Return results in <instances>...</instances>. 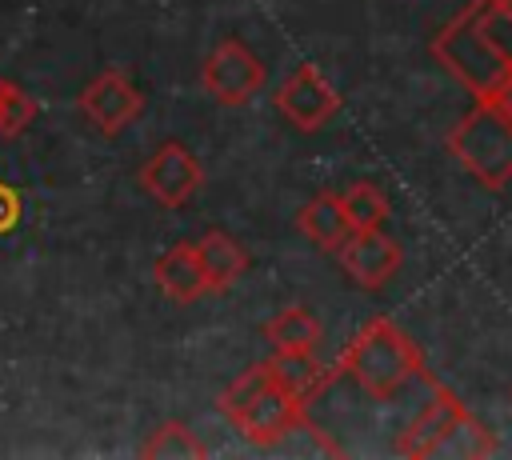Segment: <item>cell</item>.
<instances>
[{
  "label": "cell",
  "mask_w": 512,
  "mask_h": 460,
  "mask_svg": "<svg viewBox=\"0 0 512 460\" xmlns=\"http://www.w3.org/2000/svg\"><path fill=\"white\" fill-rule=\"evenodd\" d=\"M296 224H300V232H304L316 248H324V252H340V244L356 232L352 220H348V212H344V200H340L336 192L312 196V200L300 208Z\"/></svg>",
  "instance_id": "4fadbf2b"
},
{
  "label": "cell",
  "mask_w": 512,
  "mask_h": 460,
  "mask_svg": "<svg viewBox=\"0 0 512 460\" xmlns=\"http://www.w3.org/2000/svg\"><path fill=\"white\" fill-rule=\"evenodd\" d=\"M20 216H24V200H20V192H16L12 184L0 180V236H8V232L20 224Z\"/></svg>",
  "instance_id": "d6986e66"
},
{
  "label": "cell",
  "mask_w": 512,
  "mask_h": 460,
  "mask_svg": "<svg viewBox=\"0 0 512 460\" xmlns=\"http://www.w3.org/2000/svg\"><path fill=\"white\" fill-rule=\"evenodd\" d=\"M468 432H480V424L464 412V404H460L448 388H440V384L432 380V400H428V404L416 412V420L400 432L396 448H400V456H444V452H464V456H472V448L464 444Z\"/></svg>",
  "instance_id": "5b68a950"
},
{
  "label": "cell",
  "mask_w": 512,
  "mask_h": 460,
  "mask_svg": "<svg viewBox=\"0 0 512 460\" xmlns=\"http://www.w3.org/2000/svg\"><path fill=\"white\" fill-rule=\"evenodd\" d=\"M268 368H272V380L280 388H288L304 404H312L320 396V388L332 380V372H324V364L316 360V352H272Z\"/></svg>",
  "instance_id": "9a60e30c"
},
{
  "label": "cell",
  "mask_w": 512,
  "mask_h": 460,
  "mask_svg": "<svg viewBox=\"0 0 512 460\" xmlns=\"http://www.w3.org/2000/svg\"><path fill=\"white\" fill-rule=\"evenodd\" d=\"M152 280L172 304H196L208 292V280H204V268H200L192 240H176L172 248H164L160 260L152 264Z\"/></svg>",
  "instance_id": "8fae6325"
},
{
  "label": "cell",
  "mask_w": 512,
  "mask_h": 460,
  "mask_svg": "<svg viewBox=\"0 0 512 460\" xmlns=\"http://www.w3.org/2000/svg\"><path fill=\"white\" fill-rule=\"evenodd\" d=\"M276 112L300 128V132H320L336 112H340V92L324 80L316 64H296L280 84H276Z\"/></svg>",
  "instance_id": "ba28073f"
},
{
  "label": "cell",
  "mask_w": 512,
  "mask_h": 460,
  "mask_svg": "<svg viewBox=\"0 0 512 460\" xmlns=\"http://www.w3.org/2000/svg\"><path fill=\"white\" fill-rule=\"evenodd\" d=\"M336 372L352 376L360 392H368L372 400H392L408 380L424 376V364H420V348L404 336V328L376 316L352 336Z\"/></svg>",
  "instance_id": "7a4b0ae2"
},
{
  "label": "cell",
  "mask_w": 512,
  "mask_h": 460,
  "mask_svg": "<svg viewBox=\"0 0 512 460\" xmlns=\"http://www.w3.org/2000/svg\"><path fill=\"white\" fill-rule=\"evenodd\" d=\"M400 260H404L400 244L380 228H360L340 244V264H344L348 280H356L368 292L384 288L400 272Z\"/></svg>",
  "instance_id": "30bf717a"
},
{
  "label": "cell",
  "mask_w": 512,
  "mask_h": 460,
  "mask_svg": "<svg viewBox=\"0 0 512 460\" xmlns=\"http://www.w3.org/2000/svg\"><path fill=\"white\" fill-rule=\"evenodd\" d=\"M260 336L272 344V352H316L324 328L304 304H288V308H280L276 316L264 320Z\"/></svg>",
  "instance_id": "5bb4252c"
},
{
  "label": "cell",
  "mask_w": 512,
  "mask_h": 460,
  "mask_svg": "<svg viewBox=\"0 0 512 460\" xmlns=\"http://www.w3.org/2000/svg\"><path fill=\"white\" fill-rule=\"evenodd\" d=\"M220 412L232 420V428L256 444V448H276L304 416H308V404L296 400L288 388H280L272 380V368L268 360L244 368L224 392H220Z\"/></svg>",
  "instance_id": "6da1fadb"
},
{
  "label": "cell",
  "mask_w": 512,
  "mask_h": 460,
  "mask_svg": "<svg viewBox=\"0 0 512 460\" xmlns=\"http://www.w3.org/2000/svg\"><path fill=\"white\" fill-rule=\"evenodd\" d=\"M344 212H348V220H352V228L360 232V228H380L384 220H388V196L372 184V180H356L344 196Z\"/></svg>",
  "instance_id": "e0dca14e"
},
{
  "label": "cell",
  "mask_w": 512,
  "mask_h": 460,
  "mask_svg": "<svg viewBox=\"0 0 512 460\" xmlns=\"http://www.w3.org/2000/svg\"><path fill=\"white\" fill-rule=\"evenodd\" d=\"M264 80H268L264 60L240 36H224L220 44H212L208 56H204V64H200L204 92L216 104H224V108H244L248 100H256L260 88H264Z\"/></svg>",
  "instance_id": "8992f818"
},
{
  "label": "cell",
  "mask_w": 512,
  "mask_h": 460,
  "mask_svg": "<svg viewBox=\"0 0 512 460\" xmlns=\"http://www.w3.org/2000/svg\"><path fill=\"white\" fill-rule=\"evenodd\" d=\"M432 56L476 96V100H484V96H492L496 88H500V80L512 72L492 48H488V40L480 36V24H476V0L452 20V24H444L440 28V36L432 40Z\"/></svg>",
  "instance_id": "277c9868"
},
{
  "label": "cell",
  "mask_w": 512,
  "mask_h": 460,
  "mask_svg": "<svg viewBox=\"0 0 512 460\" xmlns=\"http://www.w3.org/2000/svg\"><path fill=\"white\" fill-rule=\"evenodd\" d=\"M196 244V256H200V268H204V280H208V292H228L244 272H248V248L224 232V228H208Z\"/></svg>",
  "instance_id": "7c38bea8"
},
{
  "label": "cell",
  "mask_w": 512,
  "mask_h": 460,
  "mask_svg": "<svg viewBox=\"0 0 512 460\" xmlns=\"http://www.w3.org/2000/svg\"><path fill=\"white\" fill-rule=\"evenodd\" d=\"M36 120V100L16 84L0 76V136H20Z\"/></svg>",
  "instance_id": "ac0fdd59"
},
{
  "label": "cell",
  "mask_w": 512,
  "mask_h": 460,
  "mask_svg": "<svg viewBox=\"0 0 512 460\" xmlns=\"http://www.w3.org/2000/svg\"><path fill=\"white\" fill-rule=\"evenodd\" d=\"M508 4H512V0H508Z\"/></svg>",
  "instance_id": "44dd1931"
},
{
  "label": "cell",
  "mask_w": 512,
  "mask_h": 460,
  "mask_svg": "<svg viewBox=\"0 0 512 460\" xmlns=\"http://www.w3.org/2000/svg\"><path fill=\"white\" fill-rule=\"evenodd\" d=\"M200 184H204V168L180 140H164L140 168V188L160 208H184L200 192Z\"/></svg>",
  "instance_id": "9c48e42d"
},
{
  "label": "cell",
  "mask_w": 512,
  "mask_h": 460,
  "mask_svg": "<svg viewBox=\"0 0 512 460\" xmlns=\"http://www.w3.org/2000/svg\"><path fill=\"white\" fill-rule=\"evenodd\" d=\"M484 100H492L500 112H508V116H512V72H508V76L500 80V88H496L492 96H484Z\"/></svg>",
  "instance_id": "ffe728a7"
},
{
  "label": "cell",
  "mask_w": 512,
  "mask_h": 460,
  "mask_svg": "<svg viewBox=\"0 0 512 460\" xmlns=\"http://www.w3.org/2000/svg\"><path fill=\"white\" fill-rule=\"evenodd\" d=\"M80 112L84 120L104 132V136H116L124 132L140 112H144V92L136 88V80L124 72V68H100L84 88H80Z\"/></svg>",
  "instance_id": "52a82bcc"
},
{
  "label": "cell",
  "mask_w": 512,
  "mask_h": 460,
  "mask_svg": "<svg viewBox=\"0 0 512 460\" xmlns=\"http://www.w3.org/2000/svg\"><path fill=\"white\" fill-rule=\"evenodd\" d=\"M144 460H200V456H208V448H204V440L188 428V424H180V420H160L148 436H144V444L136 448Z\"/></svg>",
  "instance_id": "2e32d148"
},
{
  "label": "cell",
  "mask_w": 512,
  "mask_h": 460,
  "mask_svg": "<svg viewBox=\"0 0 512 460\" xmlns=\"http://www.w3.org/2000/svg\"><path fill=\"white\" fill-rule=\"evenodd\" d=\"M452 156L488 188L512 180V116L500 112L492 100H476L472 112L448 136Z\"/></svg>",
  "instance_id": "3957f363"
}]
</instances>
